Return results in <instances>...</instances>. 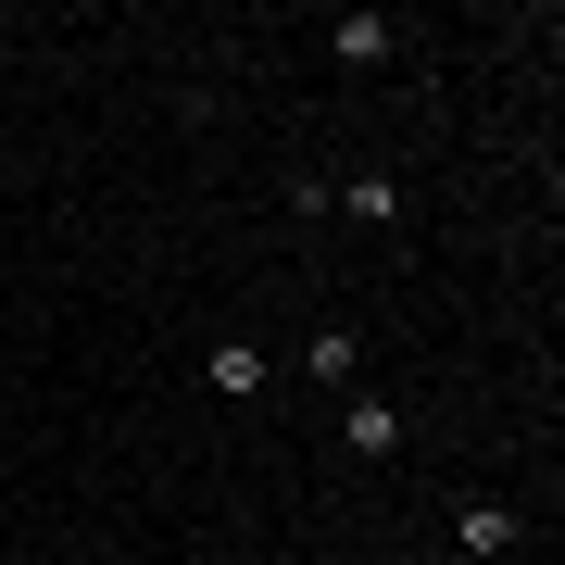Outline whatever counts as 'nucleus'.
<instances>
[{
  "label": "nucleus",
  "instance_id": "obj_2",
  "mask_svg": "<svg viewBox=\"0 0 565 565\" xmlns=\"http://www.w3.org/2000/svg\"><path fill=\"white\" fill-rule=\"evenodd\" d=\"M515 541H527V515H515V503H465V515H452V553H465V565H503Z\"/></svg>",
  "mask_w": 565,
  "mask_h": 565
},
{
  "label": "nucleus",
  "instance_id": "obj_1",
  "mask_svg": "<svg viewBox=\"0 0 565 565\" xmlns=\"http://www.w3.org/2000/svg\"><path fill=\"white\" fill-rule=\"evenodd\" d=\"M340 440L364 465H390V452H403V403H390V390H352V403H340Z\"/></svg>",
  "mask_w": 565,
  "mask_h": 565
},
{
  "label": "nucleus",
  "instance_id": "obj_3",
  "mask_svg": "<svg viewBox=\"0 0 565 565\" xmlns=\"http://www.w3.org/2000/svg\"><path fill=\"white\" fill-rule=\"evenodd\" d=\"M202 377L226 390V403H264V390H277V364H264V340H214V352H202Z\"/></svg>",
  "mask_w": 565,
  "mask_h": 565
},
{
  "label": "nucleus",
  "instance_id": "obj_5",
  "mask_svg": "<svg viewBox=\"0 0 565 565\" xmlns=\"http://www.w3.org/2000/svg\"><path fill=\"white\" fill-rule=\"evenodd\" d=\"M390 51H403L390 13H340V63H390Z\"/></svg>",
  "mask_w": 565,
  "mask_h": 565
},
{
  "label": "nucleus",
  "instance_id": "obj_6",
  "mask_svg": "<svg viewBox=\"0 0 565 565\" xmlns=\"http://www.w3.org/2000/svg\"><path fill=\"white\" fill-rule=\"evenodd\" d=\"M327 202L364 214V226H403V189H390V177H352V189H327Z\"/></svg>",
  "mask_w": 565,
  "mask_h": 565
},
{
  "label": "nucleus",
  "instance_id": "obj_4",
  "mask_svg": "<svg viewBox=\"0 0 565 565\" xmlns=\"http://www.w3.org/2000/svg\"><path fill=\"white\" fill-rule=\"evenodd\" d=\"M302 377L315 390H352L364 377V340H352V327H315V340H302Z\"/></svg>",
  "mask_w": 565,
  "mask_h": 565
}]
</instances>
